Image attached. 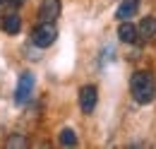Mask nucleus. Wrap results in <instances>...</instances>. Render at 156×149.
I'll return each mask as SVG.
<instances>
[{
  "mask_svg": "<svg viewBox=\"0 0 156 149\" xmlns=\"http://www.w3.org/2000/svg\"><path fill=\"white\" fill-rule=\"evenodd\" d=\"M130 92H132V99L137 104H151L156 99V79L151 72L147 70H137L132 77H130Z\"/></svg>",
  "mask_w": 156,
  "mask_h": 149,
  "instance_id": "1",
  "label": "nucleus"
},
{
  "mask_svg": "<svg viewBox=\"0 0 156 149\" xmlns=\"http://www.w3.org/2000/svg\"><path fill=\"white\" fill-rule=\"evenodd\" d=\"M55 38H58L55 22H41V24L34 27V31H31V43H34L36 48H48V46H53Z\"/></svg>",
  "mask_w": 156,
  "mask_h": 149,
  "instance_id": "2",
  "label": "nucleus"
},
{
  "mask_svg": "<svg viewBox=\"0 0 156 149\" xmlns=\"http://www.w3.org/2000/svg\"><path fill=\"white\" fill-rule=\"evenodd\" d=\"M34 92V74L31 72H22L20 82H17V89H15V104H27L29 96Z\"/></svg>",
  "mask_w": 156,
  "mask_h": 149,
  "instance_id": "3",
  "label": "nucleus"
},
{
  "mask_svg": "<svg viewBox=\"0 0 156 149\" xmlns=\"http://www.w3.org/2000/svg\"><path fill=\"white\" fill-rule=\"evenodd\" d=\"M96 99H98V92L94 84H87V87H82L79 89V108L82 113H91L96 108Z\"/></svg>",
  "mask_w": 156,
  "mask_h": 149,
  "instance_id": "4",
  "label": "nucleus"
},
{
  "mask_svg": "<svg viewBox=\"0 0 156 149\" xmlns=\"http://www.w3.org/2000/svg\"><path fill=\"white\" fill-rule=\"evenodd\" d=\"M60 17V0H43L39 7V19L41 22H55Z\"/></svg>",
  "mask_w": 156,
  "mask_h": 149,
  "instance_id": "5",
  "label": "nucleus"
},
{
  "mask_svg": "<svg viewBox=\"0 0 156 149\" xmlns=\"http://www.w3.org/2000/svg\"><path fill=\"white\" fill-rule=\"evenodd\" d=\"M0 29L5 31V34H20L22 29V17L17 12H7L5 17L0 19Z\"/></svg>",
  "mask_w": 156,
  "mask_h": 149,
  "instance_id": "6",
  "label": "nucleus"
},
{
  "mask_svg": "<svg viewBox=\"0 0 156 149\" xmlns=\"http://www.w3.org/2000/svg\"><path fill=\"white\" fill-rule=\"evenodd\" d=\"M118 36L122 43H137L139 41V31H137L135 24H130L127 19L125 22H120V27H118Z\"/></svg>",
  "mask_w": 156,
  "mask_h": 149,
  "instance_id": "7",
  "label": "nucleus"
},
{
  "mask_svg": "<svg viewBox=\"0 0 156 149\" xmlns=\"http://www.w3.org/2000/svg\"><path fill=\"white\" fill-rule=\"evenodd\" d=\"M137 10H139V0H122V2H120V7L115 10V17L120 19V22H125V19L135 17Z\"/></svg>",
  "mask_w": 156,
  "mask_h": 149,
  "instance_id": "8",
  "label": "nucleus"
},
{
  "mask_svg": "<svg viewBox=\"0 0 156 149\" xmlns=\"http://www.w3.org/2000/svg\"><path fill=\"white\" fill-rule=\"evenodd\" d=\"M137 31H139V38H142V41H151V38L156 36V17L142 19V24L137 27Z\"/></svg>",
  "mask_w": 156,
  "mask_h": 149,
  "instance_id": "9",
  "label": "nucleus"
},
{
  "mask_svg": "<svg viewBox=\"0 0 156 149\" xmlns=\"http://www.w3.org/2000/svg\"><path fill=\"white\" fill-rule=\"evenodd\" d=\"M60 144H62V147H75V144H77V135H75V130L65 128V130L60 132Z\"/></svg>",
  "mask_w": 156,
  "mask_h": 149,
  "instance_id": "10",
  "label": "nucleus"
},
{
  "mask_svg": "<svg viewBox=\"0 0 156 149\" xmlns=\"http://www.w3.org/2000/svg\"><path fill=\"white\" fill-rule=\"evenodd\" d=\"M5 147H10V149L12 147H27V140H24L22 135H12V137L5 142Z\"/></svg>",
  "mask_w": 156,
  "mask_h": 149,
  "instance_id": "11",
  "label": "nucleus"
},
{
  "mask_svg": "<svg viewBox=\"0 0 156 149\" xmlns=\"http://www.w3.org/2000/svg\"><path fill=\"white\" fill-rule=\"evenodd\" d=\"M12 10H15V5H12L10 0H0V19L5 17L7 12H12Z\"/></svg>",
  "mask_w": 156,
  "mask_h": 149,
  "instance_id": "12",
  "label": "nucleus"
},
{
  "mask_svg": "<svg viewBox=\"0 0 156 149\" xmlns=\"http://www.w3.org/2000/svg\"><path fill=\"white\" fill-rule=\"evenodd\" d=\"M10 2H12V5H15V7H22V5H24V2H27V0H10Z\"/></svg>",
  "mask_w": 156,
  "mask_h": 149,
  "instance_id": "13",
  "label": "nucleus"
}]
</instances>
